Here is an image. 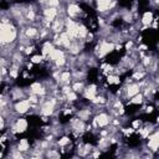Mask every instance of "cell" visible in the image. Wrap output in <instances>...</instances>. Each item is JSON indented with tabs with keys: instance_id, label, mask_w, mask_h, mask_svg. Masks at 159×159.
I'll return each mask as SVG.
<instances>
[{
	"instance_id": "1",
	"label": "cell",
	"mask_w": 159,
	"mask_h": 159,
	"mask_svg": "<svg viewBox=\"0 0 159 159\" xmlns=\"http://www.w3.org/2000/svg\"><path fill=\"white\" fill-rule=\"evenodd\" d=\"M111 122H112V117L107 112H99L94 116L92 125L94 128H106L111 124Z\"/></svg>"
},
{
	"instance_id": "2",
	"label": "cell",
	"mask_w": 159,
	"mask_h": 159,
	"mask_svg": "<svg viewBox=\"0 0 159 159\" xmlns=\"http://www.w3.org/2000/svg\"><path fill=\"white\" fill-rule=\"evenodd\" d=\"M30 109H31V103L27 98L17 99L14 103V112L16 114H26L30 112Z\"/></svg>"
},
{
	"instance_id": "3",
	"label": "cell",
	"mask_w": 159,
	"mask_h": 159,
	"mask_svg": "<svg viewBox=\"0 0 159 159\" xmlns=\"http://www.w3.org/2000/svg\"><path fill=\"white\" fill-rule=\"evenodd\" d=\"M148 142H147V148L148 150L157 153L158 152V147H159V133L158 130H153L152 133H149V135L147 137Z\"/></svg>"
},
{
	"instance_id": "4",
	"label": "cell",
	"mask_w": 159,
	"mask_h": 159,
	"mask_svg": "<svg viewBox=\"0 0 159 159\" xmlns=\"http://www.w3.org/2000/svg\"><path fill=\"white\" fill-rule=\"evenodd\" d=\"M30 93H34L39 97H43V96L47 94V88L40 81H35L30 84Z\"/></svg>"
},
{
	"instance_id": "5",
	"label": "cell",
	"mask_w": 159,
	"mask_h": 159,
	"mask_svg": "<svg viewBox=\"0 0 159 159\" xmlns=\"http://www.w3.org/2000/svg\"><path fill=\"white\" fill-rule=\"evenodd\" d=\"M97 93H98V86L94 84V83H89V84H86V87H84V89L82 92V96L87 101L92 102L93 98L97 96Z\"/></svg>"
},
{
	"instance_id": "6",
	"label": "cell",
	"mask_w": 159,
	"mask_h": 159,
	"mask_svg": "<svg viewBox=\"0 0 159 159\" xmlns=\"http://www.w3.org/2000/svg\"><path fill=\"white\" fill-rule=\"evenodd\" d=\"M82 12L80 5H77L76 2H70L66 5V15L70 17V19H75L77 16H80Z\"/></svg>"
},
{
	"instance_id": "7",
	"label": "cell",
	"mask_w": 159,
	"mask_h": 159,
	"mask_svg": "<svg viewBox=\"0 0 159 159\" xmlns=\"http://www.w3.org/2000/svg\"><path fill=\"white\" fill-rule=\"evenodd\" d=\"M57 83H60L61 86L62 84H71L72 83V73H71V71L70 70L61 71L60 76H58V80H57Z\"/></svg>"
},
{
	"instance_id": "8",
	"label": "cell",
	"mask_w": 159,
	"mask_h": 159,
	"mask_svg": "<svg viewBox=\"0 0 159 159\" xmlns=\"http://www.w3.org/2000/svg\"><path fill=\"white\" fill-rule=\"evenodd\" d=\"M154 20V15H153V12L149 10V11H144V14H143V16H142V19H140V24L143 25V26H145V27H150V24H152V21Z\"/></svg>"
},
{
	"instance_id": "9",
	"label": "cell",
	"mask_w": 159,
	"mask_h": 159,
	"mask_svg": "<svg viewBox=\"0 0 159 159\" xmlns=\"http://www.w3.org/2000/svg\"><path fill=\"white\" fill-rule=\"evenodd\" d=\"M39 34H40V31H39V29L35 27V26H27L26 30H24V35H25L27 39H30V40L37 39V37H39Z\"/></svg>"
},
{
	"instance_id": "10",
	"label": "cell",
	"mask_w": 159,
	"mask_h": 159,
	"mask_svg": "<svg viewBox=\"0 0 159 159\" xmlns=\"http://www.w3.org/2000/svg\"><path fill=\"white\" fill-rule=\"evenodd\" d=\"M16 149L20 150L21 153H26L30 150V142L27 138H21L20 140H17L16 143Z\"/></svg>"
},
{
	"instance_id": "11",
	"label": "cell",
	"mask_w": 159,
	"mask_h": 159,
	"mask_svg": "<svg viewBox=\"0 0 159 159\" xmlns=\"http://www.w3.org/2000/svg\"><path fill=\"white\" fill-rule=\"evenodd\" d=\"M144 102H145V98H144V96H143L142 92L134 94V96L129 99V104H134V106H140V104L144 103Z\"/></svg>"
},
{
	"instance_id": "12",
	"label": "cell",
	"mask_w": 159,
	"mask_h": 159,
	"mask_svg": "<svg viewBox=\"0 0 159 159\" xmlns=\"http://www.w3.org/2000/svg\"><path fill=\"white\" fill-rule=\"evenodd\" d=\"M73 83L71 84L72 91H75L76 93H82L84 87H86V82L84 81H72Z\"/></svg>"
},
{
	"instance_id": "13",
	"label": "cell",
	"mask_w": 159,
	"mask_h": 159,
	"mask_svg": "<svg viewBox=\"0 0 159 159\" xmlns=\"http://www.w3.org/2000/svg\"><path fill=\"white\" fill-rule=\"evenodd\" d=\"M107 83L108 84H119L120 83V78L117 73H111L107 75Z\"/></svg>"
},
{
	"instance_id": "14",
	"label": "cell",
	"mask_w": 159,
	"mask_h": 159,
	"mask_svg": "<svg viewBox=\"0 0 159 159\" xmlns=\"http://www.w3.org/2000/svg\"><path fill=\"white\" fill-rule=\"evenodd\" d=\"M71 144V139H70V137H67V135H63V137H61L58 140H57V145H60L61 148H63V147H66V145H70Z\"/></svg>"
},
{
	"instance_id": "15",
	"label": "cell",
	"mask_w": 159,
	"mask_h": 159,
	"mask_svg": "<svg viewBox=\"0 0 159 159\" xmlns=\"http://www.w3.org/2000/svg\"><path fill=\"white\" fill-rule=\"evenodd\" d=\"M43 60H45V57H43L42 55H34V56L30 57V62H32L34 65H39V63H41Z\"/></svg>"
},
{
	"instance_id": "16",
	"label": "cell",
	"mask_w": 159,
	"mask_h": 159,
	"mask_svg": "<svg viewBox=\"0 0 159 159\" xmlns=\"http://www.w3.org/2000/svg\"><path fill=\"white\" fill-rule=\"evenodd\" d=\"M19 73H20V70L17 68V67H12V68H10L9 70V72H7V75L11 77V78H17V76H19Z\"/></svg>"
},
{
	"instance_id": "17",
	"label": "cell",
	"mask_w": 159,
	"mask_h": 159,
	"mask_svg": "<svg viewBox=\"0 0 159 159\" xmlns=\"http://www.w3.org/2000/svg\"><path fill=\"white\" fill-rule=\"evenodd\" d=\"M139 127H142V120H140V119H134V120L132 122V128H133L134 130H137Z\"/></svg>"
},
{
	"instance_id": "18",
	"label": "cell",
	"mask_w": 159,
	"mask_h": 159,
	"mask_svg": "<svg viewBox=\"0 0 159 159\" xmlns=\"http://www.w3.org/2000/svg\"><path fill=\"white\" fill-rule=\"evenodd\" d=\"M5 125H6V120H5V117L0 113V130L1 129H4L5 128Z\"/></svg>"
},
{
	"instance_id": "19",
	"label": "cell",
	"mask_w": 159,
	"mask_h": 159,
	"mask_svg": "<svg viewBox=\"0 0 159 159\" xmlns=\"http://www.w3.org/2000/svg\"><path fill=\"white\" fill-rule=\"evenodd\" d=\"M158 2H159V0H149V5L153 6V7H157L158 6Z\"/></svg>"
},
{
	"instance_id": "20",
	"label": "cell",
	"mask_w": 159,
	"mask_h": 159,
	"mask_svg": "<svg viewBox=\"0 0 159 159\" xmlns=\"http://www.w3.org/2000/svg\"><path fill=\"white\" fill-rule=\"evenodd\" d=\"M0 157H1V153H0Z\"/></svg>"
},
{
	"instance_id": "21",
	"label": "cell",
	"mask_w": 159,
	"mask_h": 159,
	"mask_svg": "<svg viewBox=\"0 0 159 159\" xmlns=\"http://www.w3.org/2000/svg\"><path fill=\"white\" fill-rule=\"evenodd\" d=\"M0 1H1V0H0Z\"/></svg>"
}]
</instances>
